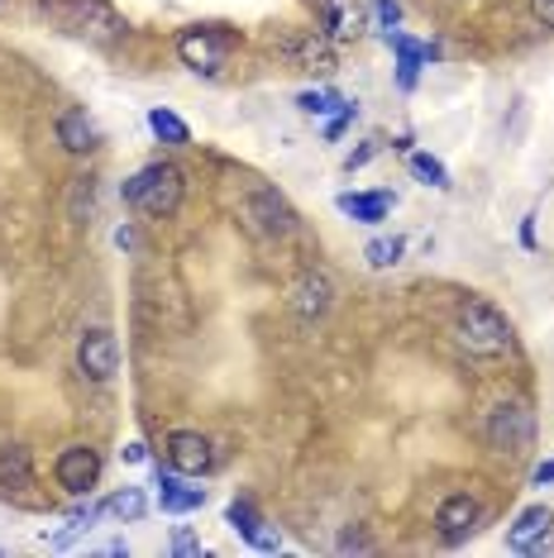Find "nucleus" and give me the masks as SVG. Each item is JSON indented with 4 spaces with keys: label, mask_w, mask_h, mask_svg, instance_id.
<instances>
[{
    "label": "nucleus",
    "mask_w": 554,
    "mask_h": 558,
    "mask_svg": "<svg viewBox=\"0 0 554 558\" xmlns=\"http://www.w3.org/2000/svg\"><path fill=\"white\" fill-rule=\"evenodd\" d=\"M455 339L463 353H473V359H507L511 353V325L507 315L497 306H487V301H463L459 315H455Z\"/></svg>",
    "instance_id": "1"
},
{
    "label": "nucleus",
    "mask_w": 554,
    "mask_h": 558,
    "mask_svg": "<svg viewBox=\"0 0 554 558\" xmlns=\"http://www.w3.org/2000/svg\"><path fill=\"white\" fill-rule=\"evenodd\" d=\"M182 172L172 168V162H148L144 172H134L130 182H124V206H134V210H144V215H154V220H168L172 210L182 206Z\"/></svg>",
    "instance_id": "2"
},
{
    "label": "nucleus",
    "mask_w": 554,
    "mask_h": 558,
    "mask_svg": "<svg viewBox=\"0 0 554 558\" xmlns=\"http://www.w3.org/2000/svg\"><path fill=\"white\" fill-rule=\"evenodd\" d=\"M230 48H234V34H225L220 24H192V29L178 34V58L192 72H206V77H216L225 68Z\"/></svg>",
    "instance_id": "3"
},
{
    "label": "nucleus",
    "mask_w": 554,
    "mask_h": 558,
    "mask_svg": "<svg viewBox=\"0 0 554 558\" xmlns=\"http://www.w3.org/2000/svg\"><path fill=\"white\" fill-rule=\"evenodd\" d=\"M44 10L62 15V29L68 34H120L124 24L110 10V0H44Z\"/></svg>",
    "instance_id": "4"
},
{
    "label": "nucleus",
    "mask_w": 554,
    "mask_h": 558,
    "mask_svg": "<svg viewBox=\"0 0 554 558\" xmlns=\"http://www.w3.org/2000/svg\"><path fill=\"white\" fill-rule=\"evenodd\" d=\"M53 477L68 497H92L100 482V453L92 444H68V449L53 459Z\"/></svg>",
    "instance_id": "5"
},
{
    "label": "nucleus",
    "mask_w": 554,
    "mask_h": 558,
    "mask_svg": "<svg viewBox=\"0 0 554 558\" xmlns=\"http://www.w3.org/2000/svg\"><path fill=\"white\" fill-rule=\"evenodd\" d=\"M531 439H535V415L526 411V405H497L493 415H487V444L502 453H521V449H531Z\"/></svg>",
    "instance_id": "6"
},
{
    "label": "nucleus",
    "mask_w": 554,
    "mask_h": 558,
    "mask_svg": "<svg viewBox=\"0 0 554 558\" xmlns=\"http://www.w3.org/2000/svg\"><path fill=\"white\" fill-rule=\"evenodd\" d=\"M77 367L92 383H110L120 373V339L110 329H86L77 339Z\"/></svg>",
    "instance_id": "7"
},
{
    "label": "nucleus",
    "mask_w": 554,
    "mask_h": 558,
    "mask_svg": "<svg viewBox=\"0 0 554 558\" xmlns=\"http://www.w3.org/2000/svg\"><path fill=\"white\" fill-rule=\"evenodd\" d=\"M244 225L258 239H282V234H292L297 215H292V206H287L277 192H254L244 201Z\"/></svg>",
    "instance_id": "8"
},
{
    "label": "nucleus",
    "mask_w": 554,
    "mask_h": 558,
    "mask_svg": "<svg viewBox=\"0 0 554 558\" xmlns=\"http://www.w3.org/2000/svg\"><path fill=\"white\" fill-rule=\"evenodd\" d=\"M478 520H483V506H478L469 492L445 497V501H439V511H435V525H439V539H445V544H463L478 530Z\"/></svg>",
    "instance_id": "9"
},
{
    "label": "nucleus",
    "mask_w": 554,
    "mask_h": 558,
    "mask_svg": "<svg viewBox=\"0 0 554 558\" xmlns=\"http://www.w3.org/2000/svg\"><path fill=\"white\" fill-rule=\"evenodd\" d=\"M168 468H178L186 477H201L216 468V453H210V439L196 435V429H178L168 435Z\"/></svg>",
    "instance_id": "10"
},
{
    "label": "nucleus",
    "mask_w": 554,
    "mask_h": 558,
    "mask_svg": "<svg viewBox=\"0 0 554 558\" xmlns=\"http://www.w3.org/2000/svg\"><path fill=\"white\" fill-rule=\"evenodd\" d=\"M225 520H230L234 535L244 539V544H254V549H263V554H277V549H282V539H277L273 530H263L268 520L258 515V506L249 501V497H234V501H230V511H225Z\"/></svg>",
    "instance_id": "11"
},
{
    "label": "nucleus",
    "mask_w": 554,
    "mask_h": 558,
    "mask_svg": "<svg viewBox=\"0 0 554 558\" xmlns=\"http://www.w3.org/2000/svg\"><path fill=\"white\" fill-rule=\"evenodd\" d=\"M158 506L172 515H192L206 506V487H192L178 468H158Z\"/></svg>",
    "instance_id": "12"
},
{
    "label": "nucleus",
    "mask_w": 554,
    "mask_h": 558,
    "mask_svg": "<svg viewBox=\"0 0 554 558\" xmlns=\"http://www.w3.org/2000/svg\"><path fill=\"white\" fill-rule=\"evenodd\" d=\"M550 530H554L550 506H526V511L516 515V525L507 530V549L511 554H531V549H540V544L550 539Z\"/></svg>",
    "instance_id": "13"
},
{
    "label": "nucleus",
    "mask_w": 554,
    "mask_h": 558,
    "mask_svg": "<svg viewBox=\"0 0 554 558\" xmlns=\"http://www.w3.org/2000/svg\"><path fill=\"white\" fill-rule=\"evenodd\" d=\"M316 10H321L325 34H330L335 44H349V39L363 34V5L359 0H316Z\"/></svg>",
    "instance_id": "14"
},
{
    "label": "nucleus",
    "mask_w": 554,
    "mask_h": 558,
    "mask_svg": "<svg viewBox=\"0 0 554 558\" xmlns=\"http://www.w3.org/2000/svg\"><path fill=\"white\" fill-rule=\"evenodd\" d=\"M335 206H339V215H349V220H359V225H383L387 215H393L397 196L393 192H339Z\"/></svg>",
    "instance_id": "15"
},
{
    "label": "nucleus",
    "mask_w": 554,
    "mask_h": 558,
    "mask_svg": "<svg viewBox=\"0 0 554 558\" xmlns=\"http://www.w3.org/2000/svg\"><path fill=\"white\" fill-rule=\"evenodd\" d=\"M335 39L330 34H301V39H292L287 44V58L297 62V68H306V72H335V48H330Z\"/></svg>",
    "instance_id": "16"
},
{
    "label": "nucleus",
    "mask_w": 554,
    "mask_h": 558,
    "mask_svg": "<svg viewBox=\"0 0 554 558\" xmlns=\"http://www.w3.org/2000/svg\"><path fill=\"white\" fill-rule=\"evenodd\" d=\"M383 39L397 53V86H401V92H411V86L421 82V68L431 62V58H425V44H416V39H407V34H397V29H387Z\"/></svg>",
    "instance_id": "17"
},
{
    "label": "nucleus",
    "mask_w": 554,
    "mask_h": 558,
    "mask_svg": "<svg viewBox=\"0 0 554 558\" xmlns=\"http://www.w3.org/2000/svg\"><path fill=\"white\" fill-rule=\"evenodd\" d=\"M58 144L68 148V154H92V148L100 144V130L86 120V110H62L58 116Z\"/></svg>",
    "instance_id": "18"
},
{
    "label": "nucleus",
    "mask_w": 554,
    "mask_h": 558,
    "mask_svg": "<svg viewBox=\"0 0 554 558\" xmlns=\"http://www.w3.org/2000/svg\"><path fill=\"white\" fill-rule=\"evenodd\" d=\"M330 301H335L330 272H306V277L297 282V311L306 315V320H316V315L330 311Z\"/></svg>",
    "instance_id": "19"
},
{
    "label": "nucleus",
    "mask_w": 554,
    "mask_h": 558,
    "mask_svg": "<svg viewBox=\"0 0 554 558\" xmlns=\"http://www.w3.org/2000/svg\"><path fill=\"white\" fill-rule=\"evenodd\" d=\"M0 482H10V487H29L34 482V463L24 444H5L0 449Z\"/></svg>",
    "instance_id": "20"
},
{
    "label": "nucleus",
    "mask_w": 554,
    "mask_h": 558,
    "mask_svg": "<svg viewBox=\"0 0 554 558\" xmlns=\"http://www.w3.org/2000/svg\"><path fill=\"white\" fill-rule=\"evenodd\" d=\"M148 130H154L162 144H172V148H182V144H192V130H186V124L172 116V110H148Z\"/></svg>",
    "instance_id": "21"
},
{
    "label": "nucleus",
    "mask_w": 554,
    "mask_h": 558,
    "mask_svg": "<svg viewBox=\"0 0 554 558\" xmlns=\"http://www.w3.org/2000/svg\"><path fill=\"white\" fill-rule=\"evenodd\" d=\"M401 253H407V239L393 234V239H373V244L363 248V258H369V268L383 272V268H397V263H401Z\"/></svg>",
    "instance_id": "22"
},
{
    "label": "nucleus",
    "mask_w": 554,
    "mask_h": 558,
    "mask_svg": "<svg viewBox=\"0 0 554 558\" xmlns=\"http://www.w3.org/2000/svg\"><path fill=\"white\" fill-rule=\"evenodd\" d=\"M100 511H106V515H120V520H138V515L148 511V497H144L138 487H124V492H116L110 501H100Z\"/></svg>",
    "instance_id": "23"
},
{
    "label": "nucleus",
    "mask_w": 554,
    "mask_h": 558,
    "mask_svg": "<svg viewBox=\"0 0 554 558\" xmlns=\"http://www.w3.org/2000/svg\"><path fill=\"white\" fill-rule=\"evenodd\" d=\"M339 106H345V96H339V92H301L297 96V110H301V116H335V110Z\"/></svg>",
    "instance_id": "24"
},
{
    "label": "nucleus",
    "mask_w": 554,
    "mask_h": 558,
    "mask_svg": "<svg viewBox=\"0 0 554 558\" xmlns=\"http://www.w3.org/2000/svg\"><path fill=\"white\" fill-rule=\"evenodd\" d=\"M411 172L421 177L425 186H435V192H449V172H445V162L431 158V154H411Z\"/></svg>",
    "instance_id": "25"
},
{
    "label": "nucleus",
    "mask_w": 554,
    "mask_h": 558,
    "mask_svg": "<svg viewBox=\"0 0 554 558\" xmlns=\"http://www.w3.org/2000/svg\"><path fill=\"white\" fill-rule=\"evenodd\" d=\"M354 116H359V100H345V106H339L335 116H330V124H325V138H330V144H335V138L345 134L349 124H354Z\"/></svg>",
    "instance_id": "26"
},
{
    "label": "nucleus",
    "mask_w": 554,
    "mask_h": 558,
    "mask_svg": "<svg viewBox=\"0 0 554 558\" xmlns=\"http://www.w3.org/2000/svg\"><path fill=\"white\" fill-rule=\"evenodd\" d=\"M377 154H383V138H363V148H354V154L345 158V168L354 172V168H363V162H373Z\"/></svg>",
    "instance_id": "27"
},
{
    "label": "nucleus",
    "mask_w": 554,
    "mask_h": 558,
    "mask_svg": "<svg viewBox=\"0 0 554 558\" xmlns=\"http://www.w3.org/2000/svg\"><path fill=\"white\" fill-rule=\"evenodd\" d=\"M172 554L178 558H201L206 549H201V539L192 535V530H178V535H172Z\"/></svg>",
    "instance_id": "28"
},
{
    "label": "nucleus",
    "mask_w": 554,
    "mask_h": 558,
    "mask_svg": "<svg viewBox=\"0 0 554 558\" xmlns=\"http://www.w3.org/2000/svg\"><path fill=\"white\" fill-rule=\"evenodd\" d=\"M373 10H377V24H383V29H397L401 24V0H373Z\"/></svg>",
    "instance_id": "29"
},
{
    "label": "nucleus",
    "mask_w": 554,
    "mask_h": 558,
    "mask_svg": "<svg viewBox=\"0 0 554 558\" xmlns=\"http://www.w3.org/2000/svg\"><path fill=\"white\" fill-rule=\"evenodd\" d=\"M369 554L373 549V539L369 535H363V530H345V535H339V554Z\"/></svg>",
    "instance_id": "30"
},
{
    "label": "nucleus",
    "mask_w": 554,
    "mask_h": 558,
    "mask_svg": "<svg viewBox=\"0 0 554 558\" xmlns=\"http://www.w3.org/2000/svg\"><path fill=\"white\" fill-rule=\"evenodd\" d=\"M120 459H124V463H144V459H148V444H144V439H130V444L120 449Z\"/></svg>",
    "instance_id": "31"
},
{
    "label": "nucleus",
    "mask_w": 554,
    "mask_h": 558,
    "mask_svg": "<svg viewBox=\"0 0 554 558\" xmlns=\"http://www.w3.org/2000/svg\"><path fill=\"white\" fill-rule=\"evenodd\" d=\"M531 15L545 24V29H554V0H531Z\"/></svg>",
    "instance_id": "32"
},
{
    "label": "nucleus",
    "mask_w": 554,
    "mask_h": 558,
    "mask_svg": "<svg viewBox=\"0 0 554 558\" xmlns=\"http://www.w3.org/2000/svg\"><path fill=\"white\" fill-rule=\"evenodd\" d=\"M531 482H535V487H550V482H554V459H545V463H535V473H531Z\"/></svg>",
    "instance_id": "33"
},
{
    "label": "nucleus",
    "mask_w": 554,
    "mask_h": 558,
    "mask_svg": "<svg viewBox=\"0 0 554 558\" xmlns=\"http://www.w3.org/2000/svg\"><path fill=\"white\" fill-rule=\"evenodd\" d=\"M521 248H535V215L521 220Z\"/></svg>",
    "instance_id": "34"
},
{
    "label": "nucleus",
    "mask_w": 554,
    "mask_h": 558,
    "mask_svg": "<svg viewBox=\"0 0 554 558\" xmlns=\"http://www.w3.org/2000/svg\"><path fill=\"white\" fill-rule=\"evenodd\" d=\"M116 244L120 248H134V230H130V225H120V230H116Z\"/></svg>",
    "instance_id": "35"
}]
</instances>
